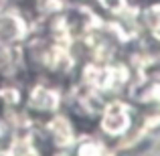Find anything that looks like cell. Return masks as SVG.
I'll return each instance as SVG.
<instances>
[{
  "instance_id": "6da1fadb",
  "label": "cell",
  "mask_w": 160,
  "mask_h": 156,
  "mask_svg": "<svg viewBox=\"0 0 160 156\" xmlns=\"http://www.w3.org/2000/svg\"><path fill=\"white\" fill-rule=\"evenodd\" d=\"M75 156H109V154H108L106 146H103L102 142L87 138V140H83V142L77 144V148H75Z\"/></svg>"
},
{
  "instance_id": "3957f363",
  "label": "cell",
  "mask_w": 160,
  "mask_h": 156,
  "mask_svg": "<svg viewBox=\"0 0 160 156\" xmlns=\"http://www.w3.org/2000/svg\"><path fill=\"white\" fill-rule=\"evenodd\" d=\"M0 156H2V154H0Z\"/></svg>"
},
{
  "instance_id": "7a4b0ae2",
  "label": "cell",
  "mask_w": 160,
  "mask_h": 156,
  "mask_svg": "<svg viewBox=\"0 0 160 156\" xmlns=\"http://www.w3.org/2000/svg\"><path fill=\"white\" fill-rule=\"evenodd\" d=\"M156 156H160V152H158V154H156Z\"/></svg>"
}]
</instances>
